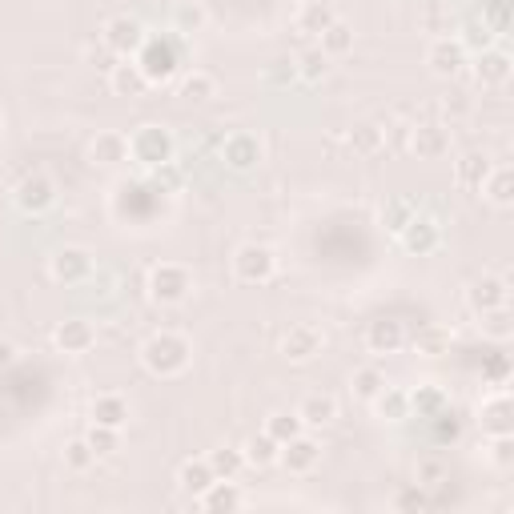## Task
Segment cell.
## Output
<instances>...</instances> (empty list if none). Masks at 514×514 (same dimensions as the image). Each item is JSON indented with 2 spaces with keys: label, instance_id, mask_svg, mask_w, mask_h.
I'll use <instances>...</instances> for the list:
<instances>
[{
  "label": "cell",
  "instance_id": "6da1fadb",
  "mask_svg": "<svg viewBox=\"0 0 514 514\" xmlns=\"http://www.w3.org/2000/svg\"><path fill=\"white\" fill-rule=\"evenodd\" d=\"M193 362V346L185 334H173V330H157L145 338L141 346V366L153 374V378H177L185 374Z\"/></svg>",
  "mask_w": 514,
  "mask_h": 514
},
{
  "label": "cell",
  "instance_id": "7a4b0ae2",
  "mask_svg": "<svg viewBox=\"0 0 514 514\" xmlns=\"http://www.w3.org/2000/svg\"><path fill=\"white\" fill-rule=\"evenodd\" d=\"M129 157L149 173L165 161H173V133L165 125H141L129 133Z\"/></svg>",
  "mask_w": 514,
  "mask_h": 514
},
{
  "label": "cell",
  "instance_id": "3957f363",
  "mask_svg": "<svg viewBox=\"0 0 514 514\" xmlns=\"http://www.w3.org/2000/svg\"><path fill=\"white\" fill-rule=\"evenodd\" d=\"M145 290H149V302H157V306H181L193 290V274L177 262H161L149 270Z\"/></svg>",
  "mask_w": 514,
  "mask_h": 514
},
{
  "label": "cell",
  "instance_id": "277c9868",
  "mask_svg": "<svg viewBox=\"0 0 514 514\" xmlns=\"http://www.w3.org/2000/svg\"><path fill=\"white\" fill-rule=\"evenodd\" d=\"M274 274H278V257H274L270 245L245 241V245L233 253V278H237V282H245V286H266Z\"/></svg>",
  "mask_w": 514,
  "mask_h": 514
},
{
  "label": "cell",
  "instance_id": "5b68a950",
  "mask_svg": "<svg viewBox=\"0 0 514 514\" xmlns=\"http://www.w3.org/2000/svg\"><path fill=\"white\" fill-rule=\"evenodd\" d=\"M133 61L141 65V73H145L149 85H165V81H173V73L181 65V53H177V45L169 37H157V41L145 37V45H141V53Z\"/></svg>",
  "mask_w": 514,
  "mask_h": 514
},
{
  "label": "cell",
  "instance_id": "8992f818",
  "mask_svg": "<svg viewBox=\"0 0 514 514\" xmlns=\"http://www.w3.org/2000/svg\"><path fill=\"white\" fill-rule=\"evenodd\" d=\"M97 262H93V253L81 249V245H61L53 257H49V278L57 286H85L93 278Z\"/></svg>",
  "mask_w": 514,
  "mask_h": 514
},
{
  "label": "cell",
  "instance_id": "52a82bcc",
  "mask_svg": "<svg viewBox=\"0 0 514 514\" xmlns=\"http://www.w3.org/2000/svg\"><path fill=\"white\" fill-rule=\"evenodd\" d=\"M101 41H105V49L117 53L121 61H125V57H137L141 45H145V25H141L137 17H129V13H117V17L105 21Z\"/></svg>",
  "mask_w": 514,
  "mask_h": 514
},
{
  "label": "cell",
  "instance_id": "ba28073f",
  "mask_svg": "<svg viewBox=\"0 0 514 514\" xmlns=\"http://www.w3.org/2000/svg\"><path fill=\"white\" fill-rule=\"evenodd\" d=\"M13 201H17L21 213L41 217V213H49V209L57 205V185H53V177H45V173H29V177L17 181Z\"/></svg>",
  "mask_w": 514,
  "mask_h": 514
},
{
  "label": "cell",
  "instance_id": "9c48e42d",
  "mask_svg": "<svg viewBox=\"0 0 514 514\" xmlns=\"http://www.w3.org/2000/svg\"><path fill=\"white\" fill-rule=\"evenodd\" d=\"M322 350H326V334H322L318 326H310V322H298V326H290V330L282 334V358L294 362V366L314 362Z\"/></svg>",
  "mask_w": 514,
  "mask_h": 514
},
{
  "label": "cell",
  "instance_id": "30bf717a",
  "mask_svg": "<svg viewBox=\"0 0 514 514\" xmlns=\"http://www.w3.org/2000/svg\"><path fill=\"white\" fill-rule=\"evenodd\" d=\"M262 157H266V149H262V141H257V133H249V129H237V133H229V137L221 141V161H225L233 173L257 169V165H262Z\"/></svg>",
  "mask_w": 514,
  "mask_h": 514
},
{
  "label": "cell",
  "instance_id": "8fae6325",
  "mask_svg": "<svg viewBox=\"0 0 514 514\" xmlns=\"http://www.w3.org/2000/svg\"><path fill=\"white\" fill-rule=\"evenodd\" d=\"M426 65H430L434 77L450 81V77H458V73L470 65V57H466V45H462L458 37H438V41L426 49Z\"/></svg>",
  "mask_w": 514,
  "mask_h": 514
},
{
  "label": "cell",
  "instance_id": "7c38bea8",
  "mask_svg": "<svg viewBox=\"0 0 514 514\" xmlns=\"http://www.w3.org/2000/svg\"><path fill=\"white\" fill-rule=\"evenodd\" d=\"M466 306L474 310V318H478V314H486V310L510 306V282H506V278H494V274L474 278V282H470V290H466Z\"/></svg>",
  "mask_w": 514,
  "mask_h": 514
},
{
  "label": "cell",
  "instance_id": "4fadbf2b",
  "mask_svg": "<svg viewBox=\"0 0 514 514\" xmlns=\"http://www.w3.org/2000/svg\"><path fill=\"white\" fill-rule=\"evenodd\" d=\"M278 462L290 470V474H310L318 462H322V442L314 438V434H298V438H290V442H282V450H278Z\"/></svg>",
  "mask_w": 514,
  "mask_h": 514
},
{
  "label": "cell",
  "instance_id": "5bb4252c",
  "mask_svg": "<svg viewBox=\"0 0 514 514\" xmlns=\"http://www.w3.org/2000/svg\"><path fill=\"white\" fill-rule=\"evenodd\" d=\"M398 241H402V249H406V253L426 257V253H434V249L442 245V225H438L434 217L414 213V217H410V225L398 233Z\"/></svg>",
  "mask_w": 514,
  "mask_h": 514
},
{
  "label": "cell",
  "instance_id": "9a60e30c",
  "mask_svg": "<svg viewBox=\"0 0 514 514\" xmlns=\"http://www.w3.org/2000/svg\"><path fill=\"white\" fill-rule=\"evenodd\" d=\"M478 426H482L486 438L514 434V406H510V394L506 390H498V394H490V398L478 402Z\"/></svg>",
  "mask_w": 514,
  "mask_h": 514
},
{
  "label": "cell",
  "instance_id": "2e32d148",
  "mask_svg": "<svg viewBox=\"0 0 514 514\" xmlns=\"http://www.w3.org/2000/svg\"><path fill=\"white\" fill-rule=\"evenodd\" d=\"M53 346H57L61 354H69V358H81V354H89V350L97 346V330H93V322H85V318H69V322H61V326L53 330Z\"/></svg>",
  "mask_w": 514,
  "mask_h": 514
},
{
  "label": "cell",
  "instance_id": "e0dca14e",
  "mask_svg": "<svg viewBox=\"0 0 514 514\" xmlns=\"http://www.w3.org/2000/svg\"><path fill=\"white\" fill-rule=\"evenodd\" d=\"M510 73H514V61H510V53H502V49H482V53L474 57V81H478L482 89H502V85L510 81Z\"/></svg>",
  "mask_w": 514,
  "mask_h": 514
},
{
  "label": "cell",
  "instance_id": "ac0fdd59",
  "mask_svg": "<svg viewBox=\"0 0 514 514\" xmlns=\"http://www.w3.org/2000/svg\"><path fill=\"white\" fill-rule=\"evenodd\" d=\"M89 161H93V165H101V169H113V165L129 161V137H125V133H117V129L97 133V137L89 141Z\"/></svg>",
  "mask_w": 514,
  "mask_h": 514
},
{
  "label": "cell",
  "instance_id": "d6986e66",
  "mask_svg": "<svg viewBox=\"0 0 514 514\" xmlns=\"http://www.w3.org/2000/svg\"><path fill=\"white\" fill-rule=\"evenodd\" d=\"M366 346H370V354H398L406 346V326L398 318H378L366 330Z\"/></svg>",
  "mask_w": 514,
  "mask_h": 514
},
{
  "label": "cell",
  "instance_id": "ffe728a7",
  "mask_svg": "<svg viewBox=\"0 0 514 514\" xmlns=\"http://www.w3.org/2000/svg\"><path fill=\"white\" fill-rule=\"evenodd\" d=\"M213 482H217V474H213L209 458H185V462L177 466V490L189 494V498H201Z\"/></svg>",
  "mask_w": 514,
  "mask_h": 514
},
{
  "label": "cell",
  "instance_id": "44dd1931",
  "mask_svg": "<svg viewBox=\"0 0 514 514\" xmlns=\"http://www.w3.org/2000/svg\"><path fill=\"white\" fill-rule=\"evenodd\" d=\"M334 21H338V13H334L330 0H302V9L294 13L298 33H306V37H322Z\"/></svg>",
  "mask_w": 514,
  "mask_h": 514
},
{
  "label": "cell",
  "instance_id": "7402d4cb",
  "mask_svg": "<svg viewBox=\"0 0 514 514\" xmlns=\"http://www.w3.org/2000/svg\"><path fill=\"white\" fill-rule=\"evenodd\" d=\"M109 89L117 93V97H145L149 93V81H145V73H141V65L133 61V57H125L121 65H113V73H109Z\"/></svg>",
  "mask_w": 514,
  "mask_h": 514
},
{
  "label": "cell",
  "instance_id": "603a6c76",
  "mask_svg": "<svg viewBox=\"0 0 514 514\" xmlns=\"http://www.w3.org/2000/svg\"><path fill=\"white\" fill-rule=\"evenodd\" d=\"M410 149L418 153V161H442L450 153V133L442 125H418L410 137Z\"/></svg>",
  "mask_w": 514,
  "mask_h": 514
},
{
  "label": "cell",
  "instance_id": "cb8c5ba5",
  "mask_svg": "<svg viewBox=\"0 0 514 514\" xmlns=\"http://www.w3.org/2000/svg\"><path fill=\"white\" fill-rule=\"evenodd\" d=\"M482 197L498 209H510L514 205V169L510 165H490V173L482 177Z\"/></svg>",
  "mask_w": 514,
  "mask_h": 514
},
{
  "label": "cell",
  "instance_id": "d4e9b609",
  "mask_svg": "<svg viewBox=\"0 0 514 514\" xmlns=\"http://www.w3.org/2000/svg\"><path fill=\"white\" fill-rule=\"evenodd\" d=\"M201 510H209V514H221V510H241L245 506V494L237 490V482L233 478H217L201 498H193Z\"/></svg>",
  "mask_w": 514,
  "mask_h": 514
},
{
  "label": "cell",
  "instance_id": "484cf974",
  "mask_svg": "<svg viewBox=\"0 0 514 514\" xmlns=\"http://www.w3.org/2000/svg\"><path fill=\"white\" fill-rule=\"evenodd\" d=\"M298 418L306 422V430H322L338 418V398L334 394H306L298 406Z\"/></svg>",
  "mask_w": 514,
  "mask_h": 514
},
{
  "label": "cell",
  "instance_id": "4316f807",
  "mask_svg": "<svg viewBox=\"0 0 514 514\" xmlns=\"http://www.w3.org/2000/svg\"><path fill=\"white\" fill-rule=\"evenodd\" d=\"M370 406H374V414H378L382 422H406V418H410V394L398 390V386H382Z\"/></svg>",
  "mask_w": 514,
  "mask_h": 514
},
{
  "label": "cell",
  "instance_id": "83f0119b",
  "mask_svg": "<svg viewBox=\"0 0 514 514\" xmlns=\"http://www.w3.org/2000/svg\"><path fill=\"white\" fill-rule=\"evenodd\" d=\"M410 394V414H418V418H438L442 410H450V394L442 390V386H418V390H406Z\"/></svg>",
  "mask_w": 514,
  "mask_h": 514
},
{
  "label": "cell",
  "instance_id": "f1b7e54d",
  "mask_svg": "<svg viewBox=\"0 0 514 514\" xmlns=\"http://www.w3.org/2000/svg\"><path fill=\"white\" fill-rule=\"evenodd\" d=\"M89 414H93V422H97V426H113V430H121V426L129 422V402H125L121 394H97V398H93V406H89Z\"/></svg>",
  "mask_w": 514,
  "mask_h": 514
},
{
  "label": "cell",
  "instance_id": "f546056e",
  "mask_svg": "<svg viewBox=\"0 0 514 514\" xmlns=\"http://www.w3.org/2000/svg\"><path fill=\"white\" fill-rule=\"evenodd\" d=\"M346 145H350L358 157H378V153L386 149V133H382V125H374V121H358V125L350 129Z\"/></svg>",
  "mask_w": 514,
  "mask_h": 514
},
{
  "label": "cell",
  "instance_id": "4dcf8cb0",
  "mask_svg": "<svg viewBox=\"0 0 514 514\" xmlns=\"http://www.w3.org/2000/svg\"><path fill=\"white\" fill-rule=\"evenodd\" d=\"M181 97H185L189 105H209V101L217 97V77L205 73V69H193V73L181 81Z\"/></svg>",
  "mask_w": 514,
  "mask_h": 514
},
{
  "label": "cell",
  "instance_id": "1f68e13d",
  "mask_svg": "<svg viewBox=\"0 0 514 514\" xmlns=\"http://www.w3.org/2000/svg\"><path fill=\"white\" fill-rule=\"evenodd\" d=\"M486 173H490V157H486V153H462V157L454 161V181L466 185V189H478Z\"/></svg>",
  "mask_w": 514,
  "mask_h": 514
},
{
  "label": "cell",
  "instance_id": "d6a6232c",
  "mask_svg": "<svg viewBox=\"0 0 514 514\" xmlns=\"http://www.w3.org/2000/svg\"><path fill=\"white\" fill-rule=\"evenodd\" d=\"M278 450H282V442H274L266 430H262V434H253V438L241 446L245 466H274V462H278Z\"/></svg>",
  "mask_w": 514,
  "mask_h": 514
},
{
  "label": "cell",
  "instance_id": "836d02e7",
  "mask_svg": "<svg viewBox=\"0 0 514 514\" xmlns=\"http://www.w3.org/2000/svg\"><path fill=\"white\" fill-rule=\"evenodd\" d=\"M318 49L326 53V57H346L350 49H354V25H346L342 17L318 37Z\"/></svg>",
  "mask_w": 514,
  "mask_h": 514
},
{
  "label": "cell",
  "instance_id": "e575fe53",
  "mask_svg": "<svg viewBox=\"0 0 514 514\" xmlns=\"http://www.w3.org/2000/svg\"><path fill=\"white\" fill-rule=\"evenodd\" d=\"M294 65H298V81H306V85H318V81H326V73H330V57H326L318 45L306 49V53H298Z\"/></svg>",
  "mask_w": 514,
  "mask_h": 514
},
{
  "label": "cell",
  "instance_id": "d590c367",
  "mask_svg": "<svg viewBox=\"0 0 514 514\" xmlns=\"http://www.w3.org/2000/svg\"><path fill=\"white\" fill-rule=\"evenodd\" d=\"M205 9L201 5H193V0H181V5H173V33L177 37H193V33H201L205 29Z\"/></svg>",
  "mask_w": 514,
  "mask_h": 514
},
{
  "label": "cell",
  "instance_id": "8d00e7d4",
  "mask_svg": "<svg viewBox=\"0 0 514 514\" xmlns=\"http://www.w3.org/2000/svg\"><path fill=\"white\" fill-rule=\"evenodd\" d=\"M414 213H418V205H414L410 197H386V205H382V229L402 233Z\"/></svg>",
  "mask_w": 514,
  "mask_h": 514
},
{
  "label": "cell",
  "instance_id": "74e56055",
  "mask_svg": "<svg viewBox=\"0 0 514 514\" xmlns=\"http://www.w3.org/2000/svg\"><path fill=\"white\" fill-rule=\"evenodd\" d=\"M478 330H482L486 338H494V342H506V338L514 334V318H510V306H498V310H486V314H478Z\"/></svg>",
  "mask_w": 514,
  "mask_h": 514
},
{
  "label": "cell",
  "instance_id": "f35d334b",
  "mask_svg": "<svg viewBox=\"0 0 514 514\" xmlns=\"http://www.w3.org/2000/svg\"><path fill=\"white\" fill-rule=\"evenodd\" d=\"M414 350H418V354H426V358H442V354H450V330H446V326H426V330H418Z\"/></svg>",
  "mask_w": 514,
  "mask_h": 514
},
{
  "label": "cell",
  "instance_id": "ab89813d",
  "mask_svg": "<svg viewBox=\"0 0 514 514\" xmlns=\"http://www.w3.org/2000/svg\"><path fill=\"white\" fill-rule=\"evenodd\" d=\"M306 430V422L298 418V410L290 414V410H278V414H270L266 418V434L274 438V442H290V438H298Z\"/></svg>",
  "mask_w": 514,
  "mask_h": 514
},
{
  "label": "cell",
  "instance_id": "60d3db41",
  "mask_svg": "<svg viewBox=\"0 0 514 514\" xmlns=\"http://www.w3.org/2000/svg\"><path fill=\"white\" fill-rule=\"evenodd\" d=\"M386 386V374L378 370V366H362V370H354V378H350V390H354V398H362V402H374V394Z\"/></svg>",
  "mask_w": 514,
  "mask_h": 514
},
{
  "label": "cell",
  "instance_id": "b9f144b4",
  "mask_svg": "<svg viewBox=\"0 0 514 514\" xmlns=\"http://www.w3.org/2000/svg\"><path fill=\"white\" fill-rule=\"evenodd\" d=\"M209 466L217 478H237L245 466V454L237 446H217V450H209Z\"/></svg>",
  "mask_w": 514,
  "mask_h": 514
},
{
  "label": "cell",
  "instance_id": "7bdbcfd3",
  "mask_svg": "<svg viewBox=\"0 0 514 514\" xmlns=\"http://www.w3.org/2000/svg\"><path fill=\"white\" fill-rule=\"evenodd\" d=\"M262 81H266L270 89H290V85L298 81V65H294V57H274V61L262 69Z\"/></svg>",
  "mask_w": 514,
  "mask_h": 514
},
{
  "label": "cell",
  "instance_id": "ee69618b",
  "mask_svg": "<svg viewBox=\"0 0 514 514\" xmlns=\"http://www.w3.org/2000/svg\"><path fill=\"white\" fill-rule=\"evenodd\" d=\"M149 185L161 189V193H177V189L185 185V169H181L177 161H165V165L149 169Z\"/></svg>",
  "mask_w": 514,
  "mask_h": 514
},
{
  "label": "cell",
  "instance_id": "f6af8a7d",
  "mask_svg": "<svg viewBox=\"0 0 514 514\" xmlns=\"http://www.w3.org/2000/svg\"><path fill=\"white\" fill-rule=\"evenodd\" d=\"M85 442L93 446V454H97V458H109V454L121 446V430H113V426H97V422H93V426H89V434H85Z\"/></svg>",
  "mask_w": 514,
  "mask_h": 514
},
{
  "label": "cell",
  "instance_id": "bcb514c9",
  "mask_svg": "<svg viewBox=\"0 0 514 514\" xmlns=\"http://www.w3.org/2000/svg\"><path fill=\"white\" fill-rule=\"evenodd\" d=\"M93 462H97V454H93V446H89L85 438H73V442L65 446V466H69L73 474H85Z\"/></svg>",
  "mask_w": 514,
  "mask_h": 514
},
{
  "label": "cell",
  "instance_id": "7dc6e473",
  "mask_svg": "<svg viewBox=\"0 0 514 514\" xmlns=\"http://www.w3.org/2000/svg\"><path fill=\"white\" fill-rule=\"evenodd\" d=\"M486 458H490L498 470H510V466H514V438H510V434H494Z\"/></svg>",
  "mask_w": 514,
  "mask_h": 514
},
{
  "label": "cell",
  "instance_id": "c3c4849f",
  "mask_svg": "<svg viewBox=\"0 0 514 514\" xmlns=\"http://www.w3.org/2000/svg\"><path fill=\"white\" fill-rule=\"evenodd\" d=\"M426 506H430V498H426L422 482H414V486H406V490L394 494V510H426Z\"/></svg>",
  "mask_w": 514,
  "mask_h": 514
},
{
  "label": "cell",
  "instance_id": "681fc988",
  "mask_svg": "<svg viewBox=\"0 0 514 514\" xmlns=\"http://www.w3.org/2000/svg\"><path fill=\"white\" fill-rule=\"evenodd\" d=\"M442 113H446V117H466V113H470V101H466L462 93H454V97L442 101Z\"/></svg>",
  "mask_w": 514,
  "mask_h": 514
},
{
  "label": "cell",
  "instance_id": "f907efd6",
  "mask_svg": "<svg viewBox=\"0 0 514 514\" xmlns=\"http://www.w3.org/2000/svg\"><path fill=\"white\" fill-rule=\"evenodd\" d=\"M442 474H446V470H442L438 462H422V466H418V482H422V486H434Z\"/></svg>",
  "mask_w": 514,
  "mask_h": 514
},
{
  "label": "cell",
  "instance_id": "816d5d0a",
  "mask_svg": "<svg viewBox=\"0 0 514 514\" xmlns=\"http://www.w3.org/2000/svg\"><path fill=\"white\" fill-rule=\"evenodd\" d=\"M13 362H17V346L9 338H0V370H9Z\"/></svg>",
  "mask_w": 514,
  "mask_h": 514
}]
</instances>
